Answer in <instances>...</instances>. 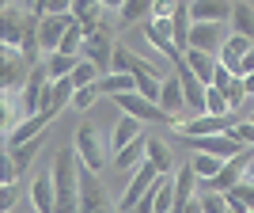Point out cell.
I'll return each mask as SVG.
<instances>
[{
	"label": "cell",
	"instance_id": "cell-1",
	"mask_svg": "<svg viewBox=\"0 0 254 213\" xmlns=\"http://www.w3.org/2000/svg\"><path fill=\"white\" fill-rule=\"evenodd\" d=\"M87 31V38H84V53L80 57H87V61H95L99 69H103V76L114 69V50H118V42H114V19H99L95 27H84Z\"/></svg>",
	"mask_w": 254,
	"mask_h": 213
},
{
	"label": "cell",
	"instance_id": "cell-2",
	"mask_svg": "<svg viewBox=\"0 0 254 213\" xmlns=\"http://www.w3.org/2000/svg\"><path fill=\"white\" fill-rule=\"evenodd\" d=\"M235 122H243L239 114H201V118H186V122H175V133L179 137H212V133H232Z\"/></svg>",
	"mask_w": 254,
	"mask_h": 213
},
{
	"label": "cell",
	"instance_id": "cell-3",
	"mask_svg": "<svg viewBox=\"0 0 254 213\" xmlns=\"http://www.w3.org/2000/svg\"><path fill=\"white\" fill-rule=\"evenodd\" d=\"M114 103L122 106V114H133V118H140V122H156V126H175V122H179V118H171L159 103L144 99L140 92H122V96H114Z\"/></svg>",
	"mask_w": 254,
	"mask_h": 213
},
{
	"label": "cell",
	"instance_id": "cell-4",
	"mask_svg": "<svg viewBox=\"0 0 254 213\" xmlns=\"http://www.w3.org/2000/svg\"><path fill=\"white\" fill-rule=\"evenodd\" d=\"M80 213H118L110 194L103 191V183L95 179V171L84 164H80Z\"/></svg>",
	"mask_w": 254,
	"mask_h": 213
},
{
	"label": "cell",
	"instance_id": "cell-5",
	"mask_svg": "<svg viewBox=\"0 0 254 213\" xmlns=\"http://www.w3.org/2000/svg\"><path fill=\"white\" fill-rule=\"evenodd\" d=\"M76 152H80V164L91 168L95 175L106 168V145H103V137L95 133L91 122H80V129H76Z\"/></svg>",
	"mask_w": 254,
	"mask_h": 213
},
{
	"label": "cell",
	"instance_id": "cell-6",
	"mask_svg": "<svg viewBox=\"0 0 254 213\" xmlns=\"http://www.w3.org/2000/svg\"><path fill=\"white\" fill-rule=\"evenodd\" d=\"M0 65H4V88H8V96H15L19 88H27V80H31V73H34V65L27 61V53H23L19 46H4Z\"/></svg>",
	"mask_w": 254,
	"mask_h": 213
},
{
	"label": "cell",
	"instance_id": "cell-7",
	"mask_svg": "<svg viewBox=\"0 0 254 213\" xmlns=\"http://www.w3.org/2000/svg\"><path fill=\"white\" fill-rule=\"evenodd\" d=\"M159 175H163V171H159L156 164H152V160H144V164H140V168L133 171V183L126 187V194H122V213H133V210H137V206L144 202V194H148L152 187H156V179H159Z\"/></svg>",
	"mask_w": 254,
	"mask_h": 213
},
{
	"label": "cell",
	"instance_id": "cell-8",
	"mask_svg": "<svg viewBox=\"0 0 254 213\" xmlns=\"http://www.w3.org/2000/svg\"><path fill=\"white\" fill-rule=\"evenodd\" d=\"M76 15L72 11H64V15H42L38 19V42H42V50H50V53H57L61 50V42H64V34L76 27Z\"/></svg>",
	"mask_w": 254,
	"mask_h": 213
},
{
	"label": "cell",
	"instance_id": "cell-9",
	"mask_svg": "<svg viewBox=\"0 0 254 213\" xmlns=\"http://www.w3.org/2000/svg\"><path fill=\"white\" fill-rule=\"evenodd\" d=\"M232 34L224 23H193L190 31V50H201V53H212V57H220L224 42H228Z\"/></svg>",
	"mask_w": 254,
	"mask_h": 213
},
{
	"label": "cell",
	"instance_id": "cell-10",
	"mask_svg": "<svg viewBox=\"0 0 254 213\" xmlns=\"http://www.w3.org/2000/svg\"><path fill=\"white\" fill-rule=\"evenodd\" d=\"M182 80V92H186V106H190L193 114H209V106H205V96H209V84H201L197 76H193L190 65H182V69H175Z\"/></svg>",
	"mask_w": 254,
	"mask_h": 213
},
{
	"label": "cell",
	"instance_id": "cell-11",
	"mask_svg": "<svg viewBox=\"0 0 254 213\" xmlns=\"http://www.w3.org/2000/svg\"><path fill=\"white\" fill-rule=\"evenodd\" d=\"M232 8H235V0H190L193 23H228Z\"/></svg>",
	"mask_w": 254,
	"mask_h": 213
},
{
	"label": "cell",
	"instance_id": "cell-12",
	"mask_svg": "<svg viewBox=\"0 0 254 213\" xmlns=\"http://www.w3.org/2000/svg\"><path fill=\"white\" fill-rule=\"evenodd\" d=\"M31 202L38 213H53L57 210V187H53V171H38L31 183Z\"/></svg>",
	"mask_w": 254,
	"mask_h": 213
},
{
	"label": "cell",
	"instance_id": "cell-13",
	"mask_svg": "<svg viewBox=\"0 0 254 213\" xmlns=\"http://www.w3.org/2000/svg\"><path fill=\"white\" fill-rule=\"evenodd\" d=\"M251 50H254L251 38L232 34V38L224 42V50H220V65H224V69H232V76H243V57H247Z\"/></svg>",
	"mask_w": 254,
	"mask_h": 213
},
{
	"label": "cell",
	"instance_id": "cell-14",
	"mask_svg": "<svg viewBox=\"0 0 254 213\" xmlns=\"http://www.w3.org/2000/svg\"><path fill=\"white\" fill-rule=\"evenodd\" d=\"M159 106H163L171 118H182V110H190V106H186V92H182L179 73H171L167 80H163V96H159Z\"/></svg>",
	"mask_w": 254,
	"mask_h": 213
},
{
	"label": "cell",
	"instance_id": "cell-15",
	"mask_svg": "<svg viewBox=\"0 0 254 213\" xmlns=\"http://www.w3.org/2000/svg\"><path fill=\"white\" fill-rule=\"evenodd\" d=\"M50 122H53V118L46 114V110H42V114L23 118V126H15V129L8 133V149H11V145H23V141H34L38 133H46V126H50Z\"/></svg>",
	"mask_w": 254,
	"mask_h": 213
},
{
	"label": "cell",
	"instance_id": "cell-16",
	"mask_svg": "<svg viewBox=\"0 0 254 213\" xmlns=\"http://www.w3.org/2000/svg\"><path fill=\"white\" fill-rule=\"evenodd\" d=\"M137 137H140V118L122 114V118L114 122V133H110V149H114V152H122L126 145H133Z\"/></svg>",
	"mask_w": 254,
	"mask_h": 213
},
{
	"label": "cell",
	"instance_id": "cell-17",
	"mask_svg": "<svg viewBox=\"0 0 254 213\" xmlns=\"http://www.w3.org/2000/svg\"><path fill=\"white\" fill-rule=\"evenodd\" d=\"M144 160H148V137L140 133L133 145H126L122 152H114V168L118 171H129V168H140Z\"/></svg>",
	"mask_w": 254,
	"mask_h": 213
},
{
	"label": "cell",
	"instance_id": "cell-18",
	"mask_svg": "<svg viewBox=\"0 0 254 213\" xmlns=\"http://www.w3.org/2000/svg\"><path fill=\"white\" fill-rule=\"evenodd\" d=\"M72 96H76V84H72V76H64V80H53L50 84V99H46V114H57V110H61L64 103H72Z\"/></svg>",
	"mask_w": 254,
	"mask_h": 213
},
{
	"label": "cell",
	"instance_id": "cell-19",
	"mask_svg": "<svg viewBox=\"0 0 254 213\" xmlns=\"http://www.w3.org/2000/svg\"><path fill=\"white\" fill-rule=\"evenodd\" d=\"M186 65L193 69V76H197L201 84H212V76H216V65H220V57H212V53H201V50H186Z\"/></svg>",
	"mask_w": 254,
	"mask_h": 213
},
{
	"label": "cell",
	"instance_id": "cell-20",
	"mask_svg": "<svg viewBox=\"0 0 254 213\" xmlns=\"http://www.w3.org/2000/svg\"><path fill=\"white\" fill-rule=\"evenodd\" d=\"M152 206L156 213H175V175H159L156 187H152Z\"/></svg>",
	"mask_w": 254,
	"mask_h": 213
},
{
	"label": "cell",
	"instance_id": "cell-21",
	"mask_svg": "<svg viewBox=\"0 0 254 213\" xmlns=\"http://www.w3.org/2000/svg\"><path fill=\"white\" fill-rule=\"evenodd\" d=\"M99 96H122V92H137V76L133 73H106L103 80H99Z\"/></svg>",
	"mask_w": 254,
	"mask_h": 213
},
{
	"label": "cell",
	"instance_id": "cell-22",
	"mask_svg": "<svg viewBox=\"0 0 254 213\" xmlns=\"http://www.w3.org/2000/svg\"><path fill=\"white\" fill-rule=\"evenodd\" d=\"M232 34H243V38L254 42V4L235 0V8H232Z\"/></svg>",
	"mask_w": 254,
	"mask_h": 213
},
{
	"label": "cell",
	"instance_id": "cell-23",
	"mask_svg": "<svg viewBox=\"0 0 254 213\" xmlns=\"http://www.w3.org/2000/svg\"><path fill=\"white\" fill-rule=\"evenodd\" d=\"M152 8H156V0H126L122 4V27H133V23H144L152 19Z\"/></svg>",
	"mask_w": 254,
	"mask_h": 213
},
{
	"label": "cell",
	"instance_id": "cell-24",
	"mask_svg": "<svg viewBox=\"0 0 254 213\" xmlns=\"http://www.w3.org/2000/svg\"><path fill=\"white\" fill-rule=\"evenodd\" d=\"M190 164H193V171H197V179H216L220 175V168L228 164V160H220V156H209V152H193L190 156Z\"/></svg>",
	"mask_w": 254,
	"mask_h": 213
},
{
	"label": "cell",
	"instance_id": "cell-25",
	"mask_svg": "<svg viewBox=\"0 0 254 213\" xmlns=\"http://www.w3.org/2000/svg\"><path fill=\"white\" fill-rule=\"evenodd\" d=\"M76 65H80V57H72V53H50L46 69H50V80H64L76 73Z\"/></svg>",
	"mask_w": 254,
	"mask_h": 213
},
{
	"label": "cell",
	"instance_id": "cell-26",
	"mask_svg": "<svg viewBox=\"0 0 254 213\" xmlns=\"http://www.w3.org/2000/svg\"><path fill=\"white\" fill-rule=\"evenodd\" d=\"M72 15L84 27H95L99 19H103V0H72Z\"/></svg>",
	"mask_w": 254,
	"mask_h": 213
},
{
	"label": "cell",
	"instance_id": "cell-27",
	"mask_svg": "<svg viewBox=\"0 0 254 213\" xmlns=\"http://www.w3.org/2000/svg\"><path fill=\"white\" fill-rule=\"evenodd\" d=\"M148 160L156 164L159 171H163V175H167V171L175 168V152H171V149H167V145H163L159 137H148Z\"/></svg>",
	"mask_w": 254,
	"mask_h": 213
},
{
	"label": "cell",
	"instance_id": "cell-28",
	"mask_svg": "<svg viewBox=\"0 0 254 213\" xmlns=\"http://www.w3.org/2000/svg\"><path fill=\"white\" fill-rule=\"evenodd\" d=\"M99 80H103V69H99L95 61L80 57V65H76V73H72V84L76 88H87V84H99Z\"/></svg>",
	"mask_w": 254,
	"mask_h": 213
},
{
	"label": "cell",
	"instance_id": "cell-29",
	"mask_svg": "<svg viewBox=\"0 0 254 213\" xmlns=\"http://www.w3.org/2000/svg\"><path fill=\"white\" fill-rule=\"evenodd\" d=\"M205 106H209V114H232L228 96H224L220 88H212V84H209V96H205Z\"/></svg>",
	"mask_w": 254,
	"mask_h": 213
},
{
	"label": "cell",
	"instance_id": "cell-30",
	"mask_svg": "<svg viewBox=\"0 0 254 213\" xmlns=\"http://www.w3.org/2000/svg\"><path fill=\"white\" fill-rule=\"evenodd\" d=\"M201 210H205V213H228V194L205 191V194H201Z\"/></svg>",
	"mask_w": 254,
	"mask_h": 213
},
{
	"label": "cell",
	"instance_id": "cell-31",
	"mask_svg": "<svg viewBox=\"0 0 254 213\" xmlns=\"http://www.w3.org/2000/svg\"><path fill=\"white\" fill-rule=\"evenodd\" d=\"M228 194H235V198H239V202L247 206V213H254V179H251V175H247V179L239 183L235 191H228Z\"/></svg>",
	"mask_w": 254,
	"mask_h": 213
},
{
	"label": "cell",
	"instance_id": "cell-32",
	"mask_svg": "<svg viewBox=\"0 0 254 213\" xmlns=\"http://www.w3.org/2000/svg\"><path fill=\"white\" fill-rule=\"evenodd\" d=\"M99 99V88L95 84H87V88H76V96H72V106H80V110H87V106Z\"/></svg>",
	"mask_w": 254,
	"mask_h": 213
},
{
	"label": "cell",
	"instance_id": "cell-33",
	"mask_svg": "<svg viewBox=\"0 0 254 213\" xmlns=\"http://www.w3.org/2000/svg\"><path fill=\"white\" fill-rule=\"evenodd\" d=\"M232 137L239 141V145H254V122H235Z\"/></svg>",
	"mask_w": 254,
	"mask_h": 213
},
{
	"label": "cell",
	"instance_id": "cell-34",
	"mask_svg": "<svg viewBox=\"0 0 254 213\" xmlns=\"http://www.w3.org/2000/svg\"><path fill=\"white\" fill-rule=\"evenodd\" d=\"M232 69H224V65H216V76H212V88H220V92H228L232 88Z\"/></svg>",
	"mask_w": 254,
	"mask_h": 213
},
{
	"label": "cell",
	"instance_id": "cell-35",
	"mask_svg": "<svg viewBox=\"0 0 254 213\" xmlns=\"http://www.w3.org/2000/svg\"><path fill=\"white\" fill-rule=\"evenodd\" d=\"M11 206H15V187H4V198H0V210L11 213Z\"/></svg>",
	"mask_w": 254,
	"mask_h": 213
},
{
	"label": "cell",
	"instance_id": "cell-36",
	"mask_svg": "<svg viewBox=\"0 0 254 213\" xmlns=\"http://www.w3.org/2000/svg\"><path fill=\"white\" fill-rule=\"evenodd\" d=\"M243 88H247V96H254V73H251V76H243Z\"/></svg>",
	"mask_w": 254,
	"mask_h": 213
},
{
	"label": "cell",
	"instance_id": "cell-37",
	"mask_svg": "<svg viewBox=\"0 0 254 213\" xmlns=\"http://www.w3.org/2000/svg\"><path fill=\"white\" fill-rule=\"evenodd\" d=\"M122 4L126 0H103V8H118V11H122Z\"/></svg>",
	"mask_w": 254,
	"mask_h": 213
},
{
	"label": "cell",
	"instance_id": "cell-38",
	"mask_svg": "<svg viewBox=\"0 0 254 213\" xmlns=\"http://www.w3.org/2000/svg\"><path fill=\"white\" fill-rule=\"evenodd\" d=\"M23 4H27V8H34V0H23Z\"/></svg>",
	"mask_w": 254,
	"mask_h": 213
},
{
	"label": "cell",
	"instance_id": "cell-39",
	"mask_svg": "<svg viewBox=\"0 0 254 213\" xmlns=\"http://www.w3.org/2000/svg\"><path fill=\"white\" fill-rule=\"evenodd\" d=\"M251 175H254V168H251Z\"/></svg>",
	"mask_w": 254,
	"mask_h": 213
},
{
	"label": "cell",
	"instance_id": "cell-40",
	"mask_svg": "<svg viewBox=\"0 0 254 213\" xmlns=\"http://www.w3.org/2000/svg\"><path fill=\"white\" fill-rule=\"evenodd\" d=\"M251 179H254V175H251Z\"/></svg>",
	"mask_w": 254,
	"mask_h": 213
}]
</instances>
